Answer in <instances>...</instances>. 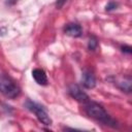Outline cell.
Segmentation results:
<instances>
[{"label": "cell", "instance_id": "30bf717a", "mask_svg": "<svg viewBox=\"0 0 132 132\" xmlns=\"http://www.w3.org/2000/svg\"><path fill=\"white\" fill-rule=\"evenodd\" d=\"M117 6H118V4H117L116 2L110 1V2H109L107 5H106V10H112V9L117 8Z\"/></svg>", "mask_w": 132, "mask_h": 132}, {"label": "cell", "instance_id": "8992f818", "mask_svg": "<svg viewBox=\"0 0 132 132\" xmlns=\"http://www.w3.org/2000/svg\"><path fill=\"white\" fill-rule=\"evenodd\" d=\"M64 32L65 34L72 36V37H79L82 33V29L78 24H74V23H70L67 24L64 27Z\"/></svg>", "mask_w": 132, "mask_h": 132}, {"label": "cell", "instance_id": "4fadbf2b", "mask_svg": "<svg viewBox=\"0 0 132 132\" xmlns=\"http://www.w3.org/2000/svg\"><path fill=\"white\" fill-rule=\"evenodd\" d=\"M18 0H7V4H13V3H15Z\"/></svg>", "mask_w": 132, "mask_h": 132}, {"label": "cell", "instance_id": "3957f363", "mask_svg": "<svg viewBox=\"0 0 132 132\" xmlns=\"http://www.w3.org/2000/svg\"><path fill=\"white\" fill-rule=\"evenodd\" d=\"M26 106L35 113V116L37 117V119L39 120L40 123H42L43 125H46V126H50L52 125V119L50 118L48 113L46 112V110L43 108V106L39 105L38 103L36 102H33L31 100H27L26 102Z\"/></svg>", "mask_w": 132, "mask_h": 132}, {"label": "cell", "instance_id": "5b68a950", "mask_svg": "<svg viewBox=\"0 0 132 132\" xmlns=\"http://www.w3.org/2000/svg\"><path fill=\"white\" fill-rule=\"evenodd\" d=\"M81 82H82V86L85 88H87V89H93L96 86V78H95L93 72H91L90 70H85L82 72Z\"/></svg>", "mask_w": 132, "mask_h": 132}, {"label": "cell", "instance_id": "8fae6325", "mask_svg": "<svg viewBox=\"0 0 132 132\" xmlns=\"http://www.w3.org/2000/svg\"><path fill=\"white\" fill-rule=\"evenodd\" d=\"M132 48H131V46H129V45H123L122 46V51L124 52V53H127V54H131V51Z\"/></svg>", "mask_w": 132, "mask_h": 132}, {"label": "cell", "instance_id": "277c9868", "mask_svg": "<svg viewBox=\"0 0 132 132\" xmlns=\"http://www.w3.org/2000/svg\"><path fill=\"white\" fill-rule=\"evenodd\" d=\"M68 93L72 98H74L79 102L86 103L87 101H89V96L84 91H81V89L77 85H71L68 89Z\"/></svg>", "mask_w": 132, "mask_h": 132}, {"label": "cell", "instance_id": "52a82bcc", "mask_svg": "<svg viewBox=\"0 0 132 132\" xmlns=\"http://www.w3.org/2000/svg\"><path fill=\"white\" fill-rule=\"evenodd\" d=\"M32 76L33 78L35 79V81L38 84V85H41V86H45L47 84V77H46V74L45 72L40 69V68H36L32 71Z\"/></svg>", "mask_w": 132, "mask_h": 132}, {"label": "cell", "instance_id": "7c38bea8", "mask_svg": "<svg viewBox=\"0 0 132 132\" xmlns=\"http://www.w3.org/2000/svg\"><path fill=\"white\" fill-rule=\"evenodd\" d=\"M65 1H66V0H58V2H57V6H58V7H61Z\"/></svg>", "mask_w": 132, "mask_h": 132}, {"label": "cell", "instance_id": "7a4b0ae2", "mask_svg": "<svg viewBox=\"0 0 132 132\" xmlns=\"http://www.w3.org/2000/svg\"><path fill=\"white\" fill-rule=\"evenodd\" d=\"M0 92L6 97L13 99L20 95L21 90L10 77L0 74Z\"/></svg>", "mask_w": 132, "mask_h": 132}, {"label": "cell", "instance_id": "6da1fadb", "mask_svg": "<svg viewBox=\"0 0 132 132\" xmlns=\"http://www.w3.org/2000/svg\"><path fill=\"white\" fill-rule=\"evenodd\" d=\"M85 109H86L87 114L90 118H92L98 122H101L105 125H108V126H112V127L116 126V122L110 118V116L106 112L104 107L102 105H100L99 103L87 101Z\"/></svg>", "mask_w": 132, "mask_h": 132}, {"label": "cell", "instance_id": "ba28073f", "mask_svg": "<svg viewBox=\"0 0 132 132\" xmlns=\"http://www.w3.org/2000/svg\"><path fill=\"white\" fill-rule=\"evenodd\" d=\"M119 88L122 91H125L127 93H130L131 92V78L130 77H127L126 79L124 78V80H122V81L119 82Z\"/></svg>", "mask_w": 132, "mask_h": 132}, {"label": "cell", "instance_id": "9c48e42d", "mask_svg": "<svg viewBox=\"0 0 132 132\" xmlns=\"http://www.w3.org/2000/svg\"><path fill=\"white\" fill-rule=\"evenodd\" d=\"M98 45V41H97V38L95 36H91L89 38V42H88V47L90 51H95L96 47Z\"/></svg>", "mask_w": 132, "mask_h": 132}]
</instances>
